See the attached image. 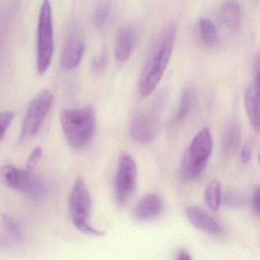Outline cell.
<instances>
[{"label":"cell","mask_w":260,"mask_h":260,"mask_svg":"<svg viewBox=\"0 0 260 260\" xmlns=\"http://www.w3.org/2000/svg\"><path fill=\"white\" fill-rule=\"evenodd\" d=\"M176 23L168 22L155 38L140 77L139 90L143 96L154 91L170 62L176 39Z\"/></svg>","instance_id":"obj_1"},{"label":"cell","mask_w":260,"mask_h":260,"mask_svg":"<svg viewBox=\"0 0 260 260\" xmlns=\"http://www.w3.org/2000/svg\"><path fill=\"white\" fill-rule=\"evenodd\" d=\"M60 122L71 147L84 148L92 141L95 132V111L92 106L66 109L61 112Z\"/></svg>","instance_id":"obj_2"},{"label":"cell","mask_w":260,"mask_h":260,"mask_svg":"<svg viewBox=\"0 0 260 260\" xmlns=\"http://www.w3.org/2000/svg\"><path fill=\"white\" fill-rule=\"evenodd\" d=\"M213 138L205 127L194 136L181 164V175L185 180H194L202 174L213 151Z\"/></svg>","instance_id":"obj_3"},{"label":"cell","mask_w":260,"mask_h":260,"mask_svg":"<svg viewBox=\"0 0 260 260\" xmlns=\"http://www.w3.org/2000/svg\"><path fill=\"white\" fill-rule=\"evenodd\" d=\"M92 201L89 190L82 178L74 182L69 197V210L74 226L84 234L103 236L104 233L95 229L89 222Z\"/></svg>","instance_id":"obj_4"},{"label":"cell","mask_w":260,"mask_h":260,"mask_svg":"<svg viewBox=\"0 0 260 260\" xmlns=\"http://www.w3.org/2000/svg\"><path fill=\"white\" fill-rule=\"evenodd\" d=\"M0 178L7 186L34 200L43 199L46 194L45 181L31 170H19L13 166H5L0 170Z\"/></svg>","instance_id":"obj_5"},{"label":"cell","mask_w":260,"mask_h":260,"mask_svg":"<svg viewBox=\"0 0 260 260\" xmlns=\"http://www.w3.org/2000/svg\"><path fill=\"white\" fill-rule=\"evenodd\" d=\"M54 41L51 4L45 1L41 8L38 29L37 71L44 74L49 68L54 54Z\"/></svg>","instance_id":"obj_6"},{"label":"cell","mask_w":260,"mask_h":260,"mask_svg":"<svg viewBox=\"0 0 260 260\" xmlns=\"http://www.w3.org/2000/svg\"><path fill=\"white\" fill-rule=\"evenodd\" d=\"M53 103L54 95L49 90L42 91L31 100L22 124L21 141L31 139L39 133Z\"/></svg>","instance_id":"obj_7"},{"label":"cell","mask_w":260,"mask_h":260,"mask_svg":"<svg viewBox=\"0 0 260 260\" xmlns=\"http://www.w3.org/2000/svg\"><path fill=\"white\" fill-rule=\"evenodd\" d=\"M138 168L135 159L129 155H122L118 159L115 181L117 202L124 205L130 200L136 188Z\"/></svg>","instance_id":"obj_8"},{"label":"cell","mask_w":260,"mask_h":260,"mask_svg":"<svg viewBox=\"0 0 260 260\" xmlns=\"http://www.w3.org/2000/svg\"><path fill=\"white\" fill-rule=\"evenodd\" d=\"M156 114H136L130 123V135L132 138L140 144H148L155 136Z\"/></svg>","instance_id":"obj_9"},{"label":"cell","mask_w":260,"mask_h":260,"mask_svg":"<svg viewBox=\"0 0 260 260\" xmlns=\"http://www.w3.org/2000/svg\"><path fill=\"white\" fill-rule=\"evenodd\" d=\"M84 53L85 43L83 39L77 33H71L63 44L60 64L64 69H74L81 61Z\"/></svg>","instance_id":"obj_10"},{"label":"cell","mask_w":260,"mask_h":260,"mask_svg":"<svg viewBox=\"0 0 260 260\" xmlns=\"http://www.w3.org/2000/svg\"><path fill=\"white\" fill-rule=\"evenodd\" d=\"M245 107L254 128L259 129V68L254 70L253 81L245 92Z\"/></svg>","instance_id":"obj_11"},{"label":"cell","mask_w":260,"mask_h":260,"mask_svg":"<svg viewBox=\"0 0 260 260\" xmlns=\"http://www.w3.org/2000/svg\"><path fill=\"white\" fill-rule=\"evenodd\" d=\"M187 215L190 222L200 231L213 235L221 233L220 225L202 208L197 206L189 207L187 209Z\"/></svg>","instance_id":"obj_12"},{"label":"cell","mask_w":260,"mask_h":260,"mask_svg":"<svg viewBox=\"0 0 260 260\" xmlns=\"http://www.w3.org/2000/svg\"><path fill=\"white\" fill-rule=\"evenodd\" d=\"M162 209L161 198L156 194H148L140 200L135 207V216L138 220L147 221L157 217Z\"/></svg>","instance_id":"obj_13"},{"label":"cell","mask_w":260,"mask_h":260,"mask_svg":"<svg viewBox=\"0 0 260 260\" xmlns=\"http://www.w3.org/2000/svg\"><path fill=\"white\" fill-rule=\"evenodd\" d=\"M136 41V31L131 26L120 28L115 39V57L119 61L130 58Z\"/></svg>","instance_id":"obj_14"},{"label":"cell","mask_w":260,"mask_h":260,"mask_svg":"<svg viewBox=\"0 0 260 260\" xmlns=\"http://www.w3.org/2000/svg\"><path fill=\"white\" fill-rule=\"evenodd\" d=\"M220 21L231 32L236 33L240 30L242 22V10L237 1L223 3L220 9Z\"/></svg>","instance_id":"obj_15"},{"label":"cell","mask_w":260,"mask_h":260,"mask_svg":"<svg viewBox=\"0 0 260 260\" xmlns=\"http://www.w3.org/2000/svg\"><path fill=\"white\" fill-rule=\"evenodd\" d=\"M240 127L235 121H231L224 129L222 138V149L226 155L232 154L238 148L240 143Z\"/></svg>","instance_id":"obj_16"},{"label":"cell","mask_w":260,"mask_h":260,"mask_svg":"<svg viewBox=\"0 0 260 260\" xmlns=\"http://www.w3.org/2000/svg\"><path fill=\"white\" fill-rule=\"evenodd\" d=\"M199 36L208 48H214L219 44V35L215 24L208 18H202L199 22Z\"/></svg>","instance_id":"obj_17"},{"label":"cell","mask_w":260,"mask_h":260,"mask_svg":"<svg viewBox=\"0 0 260 260\" xmlns=\"http://www.w3.org/2000/svg\"><path fill=\"white\" fill-rule=\"evenodd\" d=\"M205 202L210 209L217 211L221 202V185L217 180L210 182L205 193Z\"/></svg>","instance_id":"obj_18"},{"label":"cell","mask_w":260,"mask_h":260,"mask_svg":"<svg viewBox=\"0 0 260 260\" xmlns=\"http://www.w3.org/2000/svg\"><path fill=\"white\" fill-rule=\"evenodd\" d=\"M192 103L193 97L191 90L188 88H186L182 92L180 100H179V105H178L177 111H176V121L177 122L183 121L188 116L190 111H191Z\"/></svg>","instance_id":"obj_19"},{"label":"cell","mask_w":260,"mask_h":260,"mask_svg":"<svg viewBox=\"0 0 260 260\" xmlns=\"http://www.w3.org/2000/svg\"><path fill=\"white\" fill-rule=\"evenodd\" d=\"M2 220L4 228L9 235L18 243H22L24 241L23 233L17 222L8 214H4L2 216Z\"/></svg>","instance_id":"obj_20"},{"label":"cell","mask_w":260,"mask_h":260,"mask_svg":"<svg viewBox=\"0 0 260 260\" xmlns=\"http://www.w3.org/2000/svg\"><path fill=\"white\" fill-rule=\"evenodd\" d=\"M111 5L109 2H101L95 7L93 14L94 24L98 28L106 25L110 16Z\"/></svg>","instance_id":"obj_21"},{"label":"cell","mask_w":260,"mask_h":260,"mask_svg":"<svg viewBox=\"0 0 260 260\" xmlns=\"http://www.w3.org/2000/svg\"><path fill=\"white\" fill-rule=\"evenodd\" d=\"M14 115L13 112H0V141L5 137L6 132L11 124Z\"/></svg>","instance_id":"obj_22"},{"label":"cell","mask_w":260,"mask_h":260,"mask_svg":"<svg viewBox=\"0 0 260 260\" xmlns=\"http://www.w3.org/2000/svg\"><path fill=\"white\" fill-rule=\"evenodd\" d=\"M42 155V149L41 147H36L31 154H30L29 158H28V162L26 164V170H31L35 168L37 165L39 161L40 160L41 157Z\"/></svg>","instance_id":"obj_23"},{"label":"cell","mask_w":260,"mask_h":260,"mask_svg":"<svg viewBox=\"0 0 260 260\" xmlns=\"http://www.w3.org/2000/svg\"><path fill=\"white\" fill-rule=\"evenodd\" d=\"M106 60H107V59H106V55L104 53L95 57L93 62H92V68H93L94 71L95 72H100V71H103L106 67Z\"/></svg>","instance_id":"obj_24"},{"label":"cell","mask_w":260,"mask_h":260,"mask_svg":"<svg viewBox=\"0 0 260 260\" xmlns=\"http://www.w3.org/2000/svg\"><path fill=\"white\" fill-rule=\"evenodd\" d=\"M251 155H252L251 144L250 143L247 142L243 146L241 150V159L243 162L246 164V162H249L251 159Z\"/></svg>","instance_id":"obj_25"},{"label":"cell","mask_w":260,"mask_h":260,"mask_svg":"<svg viewBox=\"0 0 260 260\" xmlns=\"http://www.w3.org/2000/svg\"><path fill=\"white\" fill-rule=\"evenodd\" d=\"M252 208L257 215H259L260 213V190L257 188L254 191L253 197H252Z\"/></svg>","instance_id":"obj_26"},{"label":"cell","mask_w":260,"mask_h":260,"mask_svg":"<svg viewBox=\"0 0 260 260\" xmlns=\"http://www.w3.org/2000/svg\"><path fill=\"white\" fill-rule=\"evenodd\" d=\"M225 199H226V204L229 205L237 206V205H241L243 203V199L237 194H228Z\"/></svg>","instance_id":"obj_27"},{"label":"cell","mask_w":260,"mask_h":260,"mask_svg":"<svg viewBox=\"0 0 260 260\" xmlns=\"http://www.w3.org/2000/svg\"><path fill=\"white\" fill-rule=\"evenodd\" d=\"M178 260H192L191 259V255L188 253L187 251L182 250L179 252V257H178Z\"/></svg>","instance_id":"obj_28"}]
</instances>
